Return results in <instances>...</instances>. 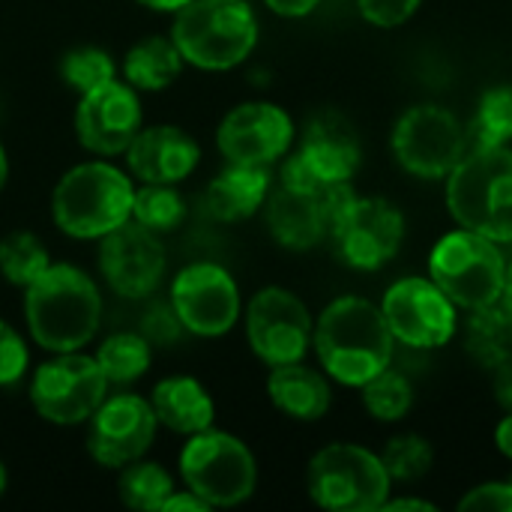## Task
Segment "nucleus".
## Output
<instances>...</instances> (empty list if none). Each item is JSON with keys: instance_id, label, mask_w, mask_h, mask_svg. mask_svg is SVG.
Wrapping results in <instances>:
<instances>
[{"instance_id": "39448f33", "label": "nucleus", "mask_w": 512, "mask_h": 512, "mask_svg": "<svg viewBox=\"0 0 512 512\" xmlns=\"http://www.w3.org/2000/svg\"><path fill=\"white\" fill-rule=\"evenodd\" d=\"M450 216L495 243H512V150L474 147L447 174Z\"/></svg>"}, {"instance_id": "aec40b11", "label": "nucleus", "mask_w": 512, "mask_h": 512, "mask_svg": "<svg viewBox=\"0 0 512 512\" xmlns=\"http://www.w3.org/2000/svg\"><path fill=\"white\" fill-rule=\"evenodd\" d=\"M297 156L321 186L342 183L360 168V138L339 111H321L306 123Z\"/></svg>"}, {"instance_id": "72a5a7b5", "label": "nucleus", "mask_w": 512, "mask_h": 512, "mask_svg": "<svg viewBox=\"0 0 512 512\" xmlns=\"http://www.w3.org/2000/svg\"><path fill=\"white\" fill-rule=\"evenodd\" d=\"M432 447L426 438L420 435H396L387 441L384 453H381V462L390 474V480H399V483H414L420 477L429 474L432 468Z\"/></svg>"}, {"instance_id": "f03ea898", "label": "nucleus", "mask_w": 512, "mask_h": 512, "mask_svg": "<svg viewBox=\"0 0 512 512\" xmlns=\"http://www.w3.org/2000/svg\"><path fill=\"white\" fill-rule=\"evenodd\" d=\"M312 345L324 372L345 387H363L393 360V333L381 306L363 297L333 300L315 321Z\"/></svg>"}, {"instance_id": "c85d7f7f", "label": "nucleus", "mask_w": 512, "mask_h": 512, "mask_svg": "<svg viewBox=\"0 0 512 512\" xmlns=\"http://www.w3.org/2000/svg\"><path fill=\"white\" fill-rule=\"evenodd\" d=\"M174 492V480L171 474L156 465V462H132L126 468H120V480H117V495L120 501L135 512H159L165 498Z\"/></svg>"}, {"instance_id": "473e14b6", "label": "nucleus", "mask_w": 512, "mask_h": 512, "mask_svg": "<svg viewBox=\"0 0 512 512\" xmlns=\"http://www.w3.org/2000/svg\"><path fill=\"white\" fill-rule=\"evenodd\" d=\"M360 390H363L366 411L375 420H384V423L402 420L411 411V402H414V390H411L408 378L402 372L390 369V366L384 372H378L375 378H369Z\"/></svg>"}, {"instance_id": "ea45409f", "label": "nucleus", "mask_w": 512, "mask_h": 512, "mask_svg": "<svg viewBox=\"0 0 512 512\" xmlns=\"http://www.w3.org/2000/svg\"><path fill=\"white\" fill-rule=\"evenodd\" d=\"M267 3V9H273L276 15H282V18H303V15H309L321 0H264Z\"/></svg>"}, {"instance_id": "b1692460", "label": "nucleus", "mask_w": 512, "mask_h": 512, "mask_svg": "<svg viewBox=\"0 0 512 512\" xmlns=\"http://www.w3.org/2000/svg\"><path fill=\"white\" fill-rule=\"evenodd\" d=\"M267 396L270 402L291 420L300 423H315L330 411L333 393L330 384L321 372L303 366V360L297 363H282V366H270V378H267Z\"/></svg>"}, {"instance_id": "e433bc0d", "label": "nucleus", "mask_w": 512, "mask_h": 512, "mask_svg": "<svg viewBox=\"0 0 512 512\" xmlns=\"http://www.w3.org/2000/svg\"><path fill=\"white\" fill-rule=\"evenodd\" d=\"M423 0H357L360 15L375 27H399L405 24Z\"/></svg>"}, {"instance_id": "f704fd0d", "label": "nucleus", "mask_w": 512, "mask_h": 512, "mask_svg": "<svg viewBox=\"0 0 512 512\" xmlns=\"http://www.w3.org/2000/svg\"><path fill=\"white\" fill-rule=\"evenodd\" d=\"M30 366V351L21 339V333L0 321V387H15L24 381Z\"/></svg>"}, {"instance_id": "412c9836", "label": "nucleus", "mask_w": 512, "mask_h": 512, "mask_svg": "<svg viewBox=\"0 0 512 512\" xmlns=\"http://www.w3.org/2000/svg\"><path fill=\"white\" fill-rule=\"evenodd\" d=\"M264 216H267L270 234L285 249L303 252L327 240L318 189L309 192V189H291L279 183V189L270 192L264 201Z\"/></svg>"}, {"instance_id": "f257e3e1", "label": "nucleus", "mask_w": 512, "mask_h": 512, "mask_svg": "<svg viewBox=\"0 0 512 512\" xmlns=\"http://www.w3.org/2000/svg\"><path fill=\"white\" fill-rule=\"evenodd\" d=\"M24 321L30 339L48 354L84 351L102 324V297L96 282L75 264H48L24 288Z\"/></svg>"}, {"instance_id": "c9c22d12", "label": "nucleus", "mask_w": 512, "mask_h": 512, "mask_svg": "<svg viewBox=\"0 0 512 512\" xmlns=\"http://www.w3.org/2000/svg\"><path fill=\"white\" fill-rule=\"evenodd\" d=\"M150 345H168V342H177L180 333H183V324L174 312L171 303H153L144 318H141V330H138Z\"/></svg>"}, {"instance_id": "4c0bfd02", "label": "nucleus", "mask_w": 512, "mask_h": 512, "mask_svg": "<svg viewBox=\"0 0 512 512\" xmlns=\"http://www.w3.org/2000/svg\"><path fill=\"white\" fill-rule=\"evenodd\" d=\"M459 510L480 512H512V483H486L468 492L459 501Z\"/></svg>"}, {"instance_id": "dca6fc26", "label": "nucleus", "mask_w": 512, "mask_h": 512, "mask_svg": "<svg viewBox=\"0 0 512 512\" xmlns=\"http://www.w3.org/2000/svg\"><path fill=\"white\" fill-rule=\"evenodd\" d=\"M99 270L114 294L129 300L150 297L165 276V246L159 234L129 219L99 237Z\"/></svg>"}, {"instance_id": "9d476101", "label": "nucleus", "mask_w": 512, "mask_h": 512, "mask_svg": "<svg viewBox=\"0 0 512 512\" xmlns=\"http://www.w3.org/2000/svg\"><path fill=\"white\" fill-rule=\"evenodd\" d=\"M390 144L408 174L441 180L462 162L468 132L453 111L441 105H414L396 120Z\"/></svg>"}, {"instance_id": "2f4dec72", "label": "nucleus", "mask_w": 512, "mask_h": 512, "mask_svg": "<svg viewBox=\"0 0 512 512\" xmlns=\"http://www.w3.org/2000/svg\"><path fill=\"white\" fill-rule=\"evenodd\" d=\"M60 78L69 90H75L78 96L108 84L117 78V63L105 48L96 45H81L72 48L60 57Z\"/></svg>"}, {"instance_id": "37998d69", "label": "nucleus", "mask_w": 512, "mask_h": 512, "mask_svg": "<svg viewBox=\"0 0 512 512\" xmlns=\"http://www.w3.org/2000/svg\"><path fill=\"white\" fill-rule=\"evenodd\" d=\"M495 444L507 459H512V411H507V417L501 420V426L495 432Z\"/></svg>"}, {"instance_id": "58836bf2", "label": "nucleus", "mask_w": 512, "mask_h": 512, "mask_svg": "<svg viewBox=\"0 0 512 512\" xmlns=\"http://www.w3.org/2000/svg\"><path fill=\"white\" fill-rule=\"evenodd\" d=\"M207 510H210V507H207L195 492H189V489H186V492H177V489H174V492L165 498V504H162V510L159 512H207Z\"/></svg>"}, {"instance_id": "1a4fd4ad", "label": "nucleus", "mask_w": 512, "mask_h": 512, "mask_svg": "<svg viewBox=\"0 0 512 512\" xmlns=\"http://www.w3.org/2000/svg\"><path fill=\"white\" fill-rule=\"evenodd\" d=\"M33 411L54 426H81L108 396V381L96 357L81 351L54 354L30 378Z\"/></svg>"}, {"instance_id": "0eeeda50", "label": "nucleus", "mask_w": 512, "mask_h": 512, "mask_svg": "<svg viewBox=\"0 0 512 512\" xmlns=\"http://www.w3.org/2000/svg\"><path fill=\"white\" fill-rule=\"evenodd\" d=\"M507 261L495 240L459 228L444 234L429 255V279L456 303V309H480L504 294Z\"/></svg>"}, {"instance_id": "7c9ffc66", "label": "nucleus", "mask_w": 512, "mask_h": 512, "mask_svg": "<svg viewBox=\"0 0 512 512\" xmlns=\"http://www.w3.org/2000/svg\"><path fill=\"white\" fill-rule=\"evenodd\" d=\"M465 132L474 147H507L512 141V87L486 90Z\"/></svg>"}, {"instance_id": "49530a36", "label": "nucleus", "mask_w": 512, "mask_h": 512, "mask_svg": "<svg viewBox=\"0 0 512 512\" xmlns=\"http://www.w3.org/2000/svg\"><path fill=\"white\" fill-rule=\"evenodd\" d=\"M6 177H9V159H6V147L0 141V189L6 186Z\"/></svg>"}, {"instance_id": "9b49d317", "label": "nucleus", "mask_w": 512, "mask_h": 512, "mask_svg": "<svg viewBox=\"0 0 512 512\" xmlns=\"http://www.w3.org/2000/svg\"><path fill=\"white\" fill-rule=\"evenodd\" d=\"M168 303L183 330L201 339H219L240 321V288L225 267L210 261L183 267L171 282Z\"/></svg>"}, {"instance_id": "cd10ccee", "label": "nucleus", "mask_w": 512, "mask_h": 512, "mask_svg": "<svg viewBox=\"0 0 512 512\" xmlns=\"http://www.w3.org/2000/svg\"><path fill=\"white\" fill-rule=\"evenodd\" d=\"M189 207L174 183H141L132 195V222L144 225L153 234L177 231Z\"/></svg>"}, {"instance_id": "c756f323", "label": "nucleus", "mask_w": 512, "mask_h": 512, "mask_svg": "<svg viewBox=\"0 0 512 512\" xmlns=\"http://www.w3.org/2000/svg\"><path fill=\"white\" fill-rule=\"evenodd\" d=\"M51 264L48 249L42 246V240L30 231H12L0 240V276L15 285V288H27L33 285L45 267Z\"/></svg>"}, {"instance_id": "ddd939ff", "label": "nucleus", "mask_w": 512, "mask_h": 512, "mask_svg": "<svg viewBox=\"0 0 512 512\" xmlns=\"http://www.w3.org/2000/svg\"><path fill=\"white\" fill-rule=\"evenodd\" d=\"M381 315L402 345L411 348H441L456 336V303L432 282L420 276L399 279L387 288Z\"/></svg>"}, {"instance_id": "5701e85b", "label": "nucleus", "mask_w": 512, "mask_h": 512, "mask_svg": "<svg viewBox=\"0 0 512 512\" xmlns=\"http://www.w3.org/2000/svg\"><path fill=\"white\" fill-rule=\"evenodd\" d=\"M150 408L162 429L183 435V438L210 429L213 417H216V405H213L210 393L204 390L201 381H195L189 375L162 378L150 393Z\"/></svg>"}, {"instance_id": "09e8293b", "label": "nucleus", "mask_w": 512, "mask_h": 512, "mask_svg": "<svg viewBox=\"0 0 512 512\" xmlns=\"http://www.w3.org/2000/svg\"><path fill=\"white\" fill-rule=\"evenodd\" d=\"M510 483H512V480H510Z\"/></svg>"}, {"instance_id": "de8ad7c7", "label": "nucleus", "mask_w": 512, "mask_h": 512, "mask_svg": "<svg viewBox=\"0 0 512 512\" xmlns=\"http://www.w3.org/2000/svg\"><path fill=\"white\" fill-rule=\"evenodd\" d=\"M6 486H9V474H6V465L0 462V498L6 495Z\"/></svg>"}, {"instance_id": "4be33fe9", "label": "nucleus", "mask_w": 512, "mask_h": 512, "mask_svg": "<svg viewBox=\"0 0 512 512\" xmlns=\"http://www.w3.org/2000/svg\"><path fill=\"white\" fill-rule=\"evenodd\" d=\"M270 195V168L228 162L204 189V210L219 222L255 216Z\"/></svg>"}, {"instance_id": "f8f14e48", "label": "nucleus", "mask_w": 512, "mask_h": 512, "mask_svg": "<svg viewBox=\"0 0 512 512\" xmlns=\"http://www.w3.org/2000/svg\"><path fill=\"white\" fill-rule=\"evenodd\" d=\"M315 321L306 303L288 288H261L246 306V339L267 366L297 363L312 345Z\"/></svg>"}, {"instance_id": "f3484780", "label": "nucleus", "mask_w": 512, "mask_h": 512, "mask_svg": "<svg viewBox=\"0 0 512 512\" xmlns=\"http://www.w3.org/2000/svg\"><path fill=\"white\" fill-rule=\"evenodd\" d=\"M291 141L294 123L273 102H243L231 108L216 129L219 153L225 156V162L237 165L270 168L288 153Z\"/></svg>"}, {"instance_id": "a211bd4d", "label": "nucleus", "mask_w": 512, "mask_h": 512, "mask_svg": "<svg viewBox=\"0 0 512 512\" xmlns=\"http://www.w3.org/2000/svg\"><path fill=\"white\" fill-rule=\"evenodd\" d=\"M405 219L384 198H360L351 204L345 219L336 225L330 240L339 249V258L357 270L384 267L402 246Z\"/></svg>"}, {"instance_id": "6e6552de", "label": "nucleus", "mask_w": 512, "mask_h": 512, "mask_svg": "<svg viewBox=\"0 0 512 512\" xmlns=\"http://www.w3.org/2000/svg\"><path fill=\"white\" fill-rule=\"evenodd\" d=\"M390 474L366 447L330 444L309 462L306 489L309 498L330 512H375L390 495Z\"/></svg>"}, {"instance_id": "c03bdc74", "label": "nucleus", "mask_w": 512, "mask_h": 512, "mask_svg": "<svg viewBox=\"0 0 512 512\" xmlns=\"http://www.w3.org/2000/svg\"><path fill=\"white\" fill-rule=\"evenodd\" d=\"M135 3H141V6H147V9H153V12H177V9H183L189 0H135Z\"/></svg>"}, {"instance_id": "423d86ee", "label": "nucleus", "mask_w": 512, "mask_h": 512, "mask_svg": "<svg viewBox=\"0 0 512 512\" xmlns=\"http://www.w3.org/2000/svg\"><path fill=\"white\" fill-rule=\"evenodd\" d=\"M180 477L210 510L240 507L258 486V465L252 450L231 432L204 429L189 435L180 450Z\"/></svg>"}, {"instance_id": "6ab92c4d", "label": "nucleus", "mask_w": 512, "mask_h": 512, "mask_svg": "<svg viewBox=\"0 0 512 512\" xmlns=\"http://www.w3.org/2000/svg\"><path fill=\"white\" fill-rule=\"evenodd\" d=\"M129 174L141 183H183L201 162L198 141L180 126H141L126 147Z\"/></svg>"}, {"instance_id": "a878e982", "label": "nucleus", "mask_w": 512, "mask_h": 512, "mask_svg": "<svg viewBox=\"0 0 512 512\" xmlns=\"http://www.w3.org/2000/svg\"><path fill=\"white\" fill-rule=\"evenodd\" d=\"M465 348L483 369H504L512 363V309L504 300L480 306L468 318Z\"/></svg>"}, {"instance_id": "4468645a", "label": "nucleus", "mask_w": 512, "mask_h": 512, "mask_svg": "<svg viewBox=\"0 0 512 512\" xmlns=\"http://www.w3.org/2000/svg\"><path fill=\"white\" fill-rule=\"evenodd\" d=\"M159 420L150 399L135 393L105 396V402L87 420V453L102 468H126L153 447Z\"/></svg>"}, {"instance_id": "2eb2a0df", "label": "nucleus", "mask_w": 512, "mask_h": 512, "mask_svg": "<svg viewBox=\"0 0 512 512\" xmlns=\"http://www.w3.org/2000/svg\"><path fill=\"white\" fill-rule=\"evenodd\" d=\"M144 126V111L138 90L126 81H108L81 96L75 108V135L84 150L114 159L126 153L138 129Z\"/></svg>"}, {"instance_id": "a18cd8bd", "label": "nucleus", "mask_w": 512, "mask_h": 512, "mask_svg": "<svg viewBox=\"0 0 512 512\" xmlns=\"http://www.w3.org/2000/svg\"><path fill=\"white\" fill-rule=\"evenodd\" d=\"M501 300L512 309V261L507 264V273H504V294H501Z\"/></svg>"}, {"instance_id": "bb28decb", "label": "nucleus", "mask_w": 512, "mask_h": 512, "mask_svg": "<svg viewBox=\"0 0 512 512\" xmlns=\"http://www.w3.org/2000/svg\"><path fill=\"white\" fill-rule=\"evenodd\" d=\"M96 363L111 384L126 387L135 384L153 363V345L141 333H114L96 348Z\"/></svg>"}, {"instance_id": "79ce46f5", "label": "nucleus", "mask_w": 512, "mask_h": 512, "mask_svg": "<svg viewBox=\"0 0 512 512\" xmlns=\"http://www.w3.org/2000/svg\"><path fill=\"white\" fill-rule=\"evenodd\" d=\"M384 512H402V510H426V512H435V504H429V501H420V498H396V501H384Z\"/></svg>"}, {"instance_id": "a19ab883", "label": "nucleus", "mask_w": 512, "mask_h": 512, "mask_svg": "<svg viewBox=\"0 0 512 512\" xmlns=\"http://www.w3.org/2000/svg\"><path fill=\"white\" fill-rule=\"evenodd\" d=\"M495 396L507 411H512V363L504 369H495Z\"/></svg>"}, {"instance_id": "7ed1b4c3", "label": "nucleus", "mask_w": 512, "mask_h": 512, "mask_svg": "<svg viewBox=\"0 0 512 512\" xmlns=\"http://www.w3.org/2000/svg\"><path fill=\"white\" fill-rule=\"evenodd\" d=\"M132 177L105 159L69 168L51 195L54 225L72 240H99L132 219Z\"/></svg>"}, {"instance_id": "393cba45", "label": "nucleus", "mask_w": 512, "mask_h": 512, "mask_svg": "<svg viewBox=\"0 0 512 512\" xmlns=\"http://www.w3.org/2000/svg\"><path fill=\"white\" fill-rule=\"evenodd\" d=\"M183 66L171 36H144L123 57V81L138 93H159L180 78Z\"/></svg>"}, {"instance_id": "20e7f679", "label": "nucleus", "mask_w": 512, "mask_h": 512, "mask_svg": "<svg viewBox=\"0 0 512 512\" xmlns=\"http://www.w3.org/2000/svg\"><path fill=\"white\" fill-rule=\"evenodd\" d=\"M180 57L204 72L240 66L258 45V18L246 0H189L168 33Z\"/></svg>"}]
</instances>
